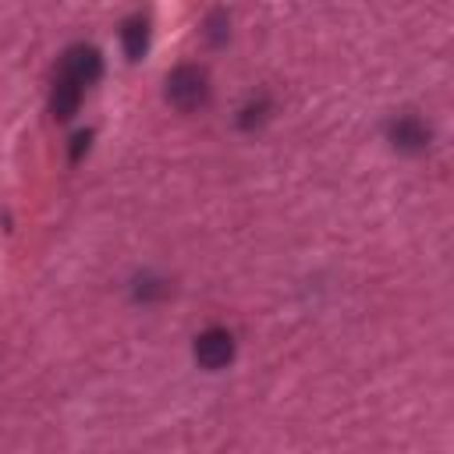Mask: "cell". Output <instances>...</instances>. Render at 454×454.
<instances>
[{"mask_svg":"<svg viewBox=\"0 0 454 454\" xmlns=\"http://www.w3.org/2000/svg\"><path fill=\"white\" fill-rule=\"evenodd\" d=\"M209 99V78L195 64H181L167 74V103L181 114H195Z\"/></svg>","mask_w":454,"mask_h":454,"instance_id":"obj_1","label":"cell"},{"mask_svg":"<svg viewBox=\"0 0 454 454\" xmlns=\"http://www.w3.org/2000/svg\"><path fill=\"white\" fill-rule=\"evenodd\" d=\"M57 74L60 78H71L82 89H89V85H96L103 78V53L96 46H89V43H74V46L64 50Z\"/></svg>","mask_w":454,"mask_h":454,"instance_id":"obj_2","label":"cell"},{"mask_svg":"<svg viewBox=\"0 0 454 454\" xmlns=\"http://www.w3.org/2000/svg\"><path fill=\"white\" fill-rule=\"evenodd\" d=\"M387 142H390L397 153L419 156V153L429 149L433 131H429V124H426L419 114H397V117L387 121Z\"/></svg>","mask_w":454,"mask_h":454,"instance_id":"obj_3","label":"cell"},{"mask_svg":"<svg viewBox=\"0 0 454 454\" xmlns=\"http://www.w3.org/2000/svg\"><path fill=\"white\" fill-rule=\"evenodd\" d=\"M192 355H195V362H199L202 369H209V372L231 365V362H234V337H231V330H223V326L202 330V333L195 337V344H192Z\"/></svg>","mask_w":454,"mask_h":454,"instance_id":"obj_4","label":"cell"},{"mask_svg":"<svg viewBox=\"0 0 454 454\" xmlns=\"http://www.w3.org/2000/svg\"><path fill=\"white\" fill-rule=\"evenodd\" d=\"M82 85H74L71 78H53V89H50V114L53 121H71L78 114V103H82Z\"/></svg>","mask_w":454,"mask_h":454,"instance_id":"obj_5","label":"cell"},{"mask_svg":"<svg viewBox=\"0 0 454 454\" xmlns=\"http://www.w3.org/2000/svg\"><path fill=\"white\" fill-rule=\"evenodd\" d=\"M121 50H124L128 60H142L145 57V50H149V18L131 14L121 25Z\"/></svg>","mask_w":454,"mask_h":454,"instance_id":"obj_6","label":"cell"},{"mask_svg":"<svg viewBox=\"0 0 454 454\" xmlns=\"http://www.w3.org/2000/svg\"><path fill=\"white\" fill-rule=\"evenodd\" d=\"M266 117H270V99H266V96H255V99H248V103L238 110V128H241V131H252V128H259Z\"/></svg>","mask_w":454,"mask_h":454,"instance_id":"obj_7","label":"cell"},{"mask_svg":"<svg viewBox=\"0 0 454 454\" xmlns=\"http://www.w3.org/2000/svg\"><path fill=\"white\" fill-rule=\"evenodd\" d=\"M131 294H135V301H156V298H167V294H170V284H167L163 277L145 273V277H138V280L131 284Z\"/></svg>","mask_w":454,"mask_h":454,"instance_id":"obj_8","label":"cell"},{"mask_svg":"<svg viewBox=\"0 0 454 454\" xmlns=\"http://www.w3.org/2000/svg\"><path fill=\"white\" fill-rule=\"evenodd\" d=\"M227 35H231V18H227V11H213V14L206 18V39H209L213 46H220Z\"/></svg>","mask_w":454,"mask_h":454,"instance_id":"obj_9","label":"cell"},{"mask_svg":"<svg viewBox=\"0 0 454 454\" xmlns=\"http://www.w3.org/2000/svg\"><path fill=\"white\" fill-rule=\"evenodd\" d=\"M89 142H92V131H78V135L71 138V163H78L82 153H89Z\"/></svg>","mask_w":454,"mask_h":454,"instance_id":"obj_10","label":"cell"}]
</instances>
